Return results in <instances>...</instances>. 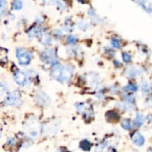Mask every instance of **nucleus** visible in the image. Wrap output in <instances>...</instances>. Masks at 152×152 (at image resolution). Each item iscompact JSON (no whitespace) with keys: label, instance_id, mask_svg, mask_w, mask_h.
<instances>
[{"label":"nucleus","instance_id":"1","mask_svg":"<svg viewBox=\"0 0 152 152\" xmlns=\"http://www.w3.org/2000/svg\"><path fill=\"white\" fill-rule=\"evenodd\" d=\"M73 75V68L69 65H62L60 64L53 65L51 76L53 78L61 82L69 81Z\"/></svg>","mask_w":152,"mask_h":152},{"label":"nucleus","instance_id":"2","mask_svg":"<svg viewBox=\"0 0 152 152\" xmlns=\"http://www.w3.org/2000/svg\"><path fill=\"white\" fill-rule=\"evenodd\" d=\"M25 129L31 137H37L41 131V126L36 119H29L25 125Z\"/></svg>","mask_w":152,"mask_h":152},{"label":"nucleus","instance_id":"3","mask_svg":"<svg viewBox=\"0 0 152 152\" xmlns=\"http://www.w3.org/2000/svg\"><path fill=\"white\" fill-rule=\"evenodd\" d=\"M16 57L19 63L22 65H26L31 62V54L25 48H18L16 51Z\"/></svg>","mask_w":152,"mask_h":152},{"label":"nucleus","instance_id":"4","mask_svg":"<svg viewBox=\"0 0 152 152\" xmlns=\"http://www.w3.org/2000/svg\"><path fill=\"white\" fill-rule=\"evenodd\" d=\"M42 60L47 63L54 65L57 62L56 55L54 49H48L42 54Z\"/></svg>","mask_w":152,"mask_h":152},{"label":"nucleus","instance_id":"5","mask_svg":"<svg viewBox=\"0 0 152 152\" xmlns=\"http://www.w3.org/2000/svg\"><path fill=\"white\" fill-rule=\"evenodd\" d=\"M20 102V94L18 91H14V92L8 94V97L5 99V103L8 105H17Z\"/></svg>","mask_w":152,"mask_h":152},{"label":"nucleus","instance_id":"6","mask_svg":"<svg viewBox=\"0 0 152 152\" xmlns=\"http://www.w3.org/2000/svg\"><path fill=\"white\" fill-rule=\"evenodd\" d=\"M36 101L41 105H48L51 103V99L45 93L39 92L36 95Z\"/></svg>","mask_w":152,"mask_h":152},{"label":"nucleus","instance_id":"7","mask_svg":"<svg viewBox=\"0 0 152 152\" xmlns=\"http://www.w3.org/2000/svg\"><path fill=\"white\" fill-rule=\"evenodd\" d=\"M14 80L19 85L23 86L26 84L28 77H27V75L25 73L18 71L14 74Z\"/></svg>","mask_w":152,"mask_h":152},{"label":"nucleus","instance_id":"8","mask_svg":"<svg viewBox=\"0 0 152 152\" xmlns=\"http://www.w3.org/2000/svg\"><path fill=\"white\" fill-rule=\"evenodd\" d=\"M76 108L79 111L83 113V114H89L92 113L91 106L88 105V104L87 103H77L76 104Z\"/></svg>","mask_w":152,"mask_h":152},{"label":"nucleus","instance_id":"9","mask_svg":"<svg viewBox=\"0 0 152 152\" xmlns=\"http://www.w3.org/2000/svg\"><path fill=\"white\" fill-rule=\"evenodd\" d=\"M131 139H132V141L134 142V143L135 145L138 146H142L145 143V139L143 137V136L140 134L138 131H136L134 134H132V137H131Z\"/></svg>","mask_w":152,"mask_h":152},{"label":"nucleus","instance_id":"10","mask_svg":"<svg viewBox=\"0 0 152 152\" xmlns=\"http://www.w3.org/2000/svg\"><path fill=\"white\" fill-rule=\"evenodd\" d=\"M8 91L7 88L4 85L0 84V101H2L3 100H5L8 95Z\"/></svg>","mask_w":152,"mask_h":152},{"label":"nucleus","instance_id":"11","mask_svg":"<svg viewBox=\"0 0 152 152\" xmlns=\"http://www.w3.org/2000/svg\"><path fill=\"white\" fill-rule=\"evenodd\" d=\"M80 147L83 151H89L91 148V144L88 140H84L80 142Z\"/></svg>","mask_w":152,"mask_h":152},{"label":"nucleus","instance_id":"12","mask_svg":"<svg viewBox=\"0 0 152 152\" xmlns=\"http://www.w3.org/2000/svg\"><path fill=\"white\" fill-rule=\"evenodd\" d=\"M144 120L145 118L143 116V114H137V117H136L135 120L134 121V124L136 127H139V126L142 125L144 123Z\"/></svg>","mask_w":152,"mask_h":152},{"label":"nucleus","instance_id":"13","mask_svg":"<svg viewBox=\"0 0 152 152\" xmlns=\"http://www.w3.org/2000/svg\"><path fill=\"white\" fill-rule=\"evenodd\" d=\"M8 59V51L5 48H0V62H6Z\"/></svg>","mask_w":152,"mask_h":152},{"label":"nucleus","instance_id":"14","mask_svg":"<svg viewBox=\"0 0 152 152\" xmlns=\"http://www.w3.org/2000/svg\"><path fill=\"white\" fill-rule=\"evenodd\" d=\"M122 127L125 130H130L131 129V123L129 120H123L122 121Z\"/></svg>","mask_w":152,"mask_h":152},{"label":"nucleus","instance_id":"15","mask_svg":"<svg viewBox=\"0 0 152 152\" xmlns=\"http://www.w3.org/2000/svg\"><path fill=\"white\" fill-rule=\"evenodd\" d=\"M125 90L126 91H131V92H134L137 90V86L136 85L132 84V83H130V84L127 85L125 87Z\"/></svg>","mask_w":152,"mask_h":152},{"label":"nucleus","instance_id":"16","mask_svg":"<svg viewBox=\"0 0 152 152\" xmlns=\"http://www.w3.org/2000/svg\"><path fill=\"white\" fill-rule=\"evenodd\" d=\"M13 9L16 10V11H18V10L22 9V2L21 1H14L13 2Z\"/></svg>","mask_w":152,"mask_h":152},{"label":"nucleus","instance_id":"17","mask_svg":"<svg viewBox=\"0 0 152 152\" xmlns=\"http://www.w3.org/2000/svg\"><path fill=\"white\" fill-rule=\"evenodd\" d=\"M7 9V2L4 1H0V14H4Z\"/></svg>","mask_w":152,"mask_h":152},{"label":"nucleus","instance_id":"18","mask_svg":"<svg viewBox=\"0 0 152 152\" xmlns=\"http://www.w3.org/2000/svg\"><path fill=\"white\" fill-rule=\"evenodd\" d=\"M122 57H123V60L125 62H130L131 60V55L128 54V53H123L122 54Z\"/></svg>","mask_w":152,"mask_h":152},{"label":"nucleus","instance_id":"19","mask_svg":"<svg viewBox=\"0 0 152 152\" xmlns=\"http://www.w3.org/2000/svg\"><path fill=\"white\" fill-rule=\"evenodd\" d=\"M111 45H112V46L114 47V48H120V42L118 41V39H117L116 38H113L112 39H111Z\"/></svg>","mask_w":152,"mask_h":152},{"label":"nucleus","instance_id":"20","mask_svg":"<svg viewBox=\"0 0 152 152\" xmlns=\"http://www.w3.org/2000/svg\"><path fill=\"white\" fill-rule=\"evenodd\" d=\"M142 88H143V91L145 92H150V85L148 84L147 82H143L142 84Z\"/></svg>","mask_w":152,"mask_h":152},{"label":"nucleus","instance_id":"21","mask_svg":"<svg viewBox=\"0 0 152 152\" xmlns=\"http://www.w3.org/2000/svg\"><path fill=\"white\" fill-rule=\"evenodd\" d=\"M76 40H77V38L73 35H69L67 37V42H68V43H69V44H74L76 42Z\"/></svg>","mask_w":152,"mask_h":152},{"label":"nucleus","instance_id":"22","mask_svg":"<svg viewBox=\"0 0 152 152\" xmlns=\"http://www.w3.org/2000/svg\"><path fill=\"white\" fill-rule=\"evenodd\" d=\"M147 2H140V5H142V7H143V8H144L145 7V4H147ZM146 11H148V13H151V6H148V7H146Z\"/></svg>","mask_w":152,"mask_h":152},{"label":"nucleus","instance_id":"23","mask_svg":"<svg viewBox=\"0 0 152 152\" xmlns=\"http://www.w3.org/2000/svg\"><path fill=\"white\" fill-rule=\"evenodd\" d=\"M8 143H9L10 145H11V146H14V145L15 144V140L12 138H10L9 140H8Z\"/></svg>","mask_w":152,"mask_h":152},{"label":"nucleus","instance_id":"24","mask_svg":"<svg viewBox=\"0 0 152 152\" xmlns=\"http://www.w3.org/2000/svg\"><path fill=\"white\" fill-rule=\"evenodd\" d=\"M60 152H66V151H60Z\"/></svg>","mask_w":152,"mask_h":152},{"label":"nucleus","instance_id":"25","mask_svg":"<svg viewBox=\"0 0 152 152\" xmlns=\"http://www.w3.org/2000/svg\"><path fill=\"white\" fill-rule=\"evenodd\" d=\"M0 136H1V133H0Z\"/></svg>","mask_w":152,"mask_h":152}]
</instances>
